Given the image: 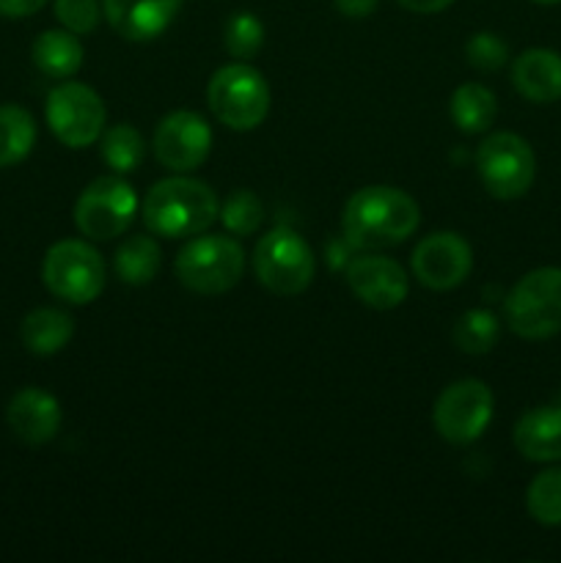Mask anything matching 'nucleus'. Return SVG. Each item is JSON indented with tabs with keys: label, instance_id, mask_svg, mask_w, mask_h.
<instances>
[{
	"label": "nucleus",
	"instance_id": "nucleus-1",
	"mask_svg": "<svg viewBox=\"0 0 561 563\" xmlns=\"http://www.w3.org/2000/svg\"><path fill=\"white\" fill-rule=\"evenodd\" d=\"M421 209L410 192L391 185L361 187L341 212V231L358 251H383L416 234Z\"/></svg>",
	"mask_w": 561,
	"mask_h": 563
},
{
	"label": "nucleus",
	"instance_id": "nucleus-2",
	"mask_svg": "<svg viewBox=\"0 0 561 563\" xmlns=\"http://www.w3.org/2000/svg\"><path fill=\"white\" fill-rule=\"evenodd\" d=\"M220 218L218 192L201 179L176 174L160 179L143 198V223L165 240L204 234Z\"/></svg>",
	"mask_w": 561,
	"mask_h": 563
},
{
	"label": "nucleus",
	"instance_id": "nucleus-3",
	"mask_svg": "<svg viewBox=\"0 0 561 563\" xmlns=\"http://www.w3.org/2000/svg\"><path fill=\"white\" fill-rule=\"evenodd\" d=\"M174 273L185 289L196 295H226L240 284L245 273V251L234 236L201 234L193 236L176 253Z\"/></svg>",
	"mask_w": 561,
	"mask_h": 563
},
{
	"label": "nucleus",
	"instance_id": "nucleus-4",
	"mask_svg": "<svg viewBox=\"0 0 561 563\" xmlns=\"http://www.w3.org/2000/svg\"><path fill=\"white\" fill-rule=\"evenodd\" d=\"M504 319L526 341L561 333V267H537L522 275L504 300Z\"/></svg>",
	"mask_w": 561,
	"mask_h": 563
},
{
	"label": "nucleus",
	"instance_id": "nucleus-5",
	"mask_svg": "<svg viewBox=\"0 0 561 563\" xmlns=\"http://www.w3.org/2000/svg\"><path fill=\"white\" fill-rule=\"evenodd\" d=\"M207 102L220 124L234 132H251L267 119L270 86L256 66L234 60L209 77Z\"/></svg>",
	"mask_w": 561,
	"mask_h": 563
},
{
	"label": "nucleus",
	"instance_id": "nucleus-6",
	"mask_svg": "<svg viewBox=\"0 0 561 563\" xmlns=\"http://www.w3.org/2000/svg\"><path fill=\"white\" fill-rule=\"evenodd\" d=\"M253 273L258 284L278 297H295L311 286L317 258L311 245L292 229H273L253 251Z\"/></svg>",
	"mask_w": 561,
	"mask_h": 563
},
{
	"label": "nucleus",
	"instance_id": "nucleus-7",
	"mask_svg": "<svg viewBox=\"0 0 561 563\" xmlns=\"http://www.w3.org/2000/svg\"><path fill=\"white\" fill-rule=\"evenodd\" d=\"M42 280L58 300L88 306L105 289V262L86 240H61L44 253Z\"/></svg>",
	"mask_w": 561,
	"mask_h": 563
},
{
	"label": "nucleus",
	"instance_id": "nucleus-8",
	"mask_svg": "<svg viewBox=\"0 0 561 563\" xmlns=\"http://www.w3.org/2000/svg\"><path fill=\"white\" fill-rule=\"evenodd\" d=\"M476 174L484 190L498 201L522 198L537 176L531 143L515 132H493L476 148Z\"/></svg>",
	"mask_w": 561,
	"mask_h": 563
},
{
	"label": "nucleus",
	"instance_id": "nucleus-9",
	"mask_svg": "<svg viewBox=\"0 0 561 563\" xmlns=\"http://www.w3.org/2000/svg\"><path fill=\"white\" fill-rule=\"evenodd\" d=\"M493 390L482 379H457L446 385L432 407V423L451 445H471L493 421Z\"/></svg>",
	"mask_w": 561,
	"mask_h": 563
},
{
	"label": "nucleus",
	"instance_id": "nucleus-10",
	"mask_svg": "<svg viewBox=\"0 0 561 563\" xmlns=\"http://www.w3.org/2000/svg\"><path fill=\"white\" fill-rule=\"evenodd\" d=\"M138 212L135 187L121 174L99 176L75 203V225L82 236L94 242H108L124 234Z\"/></svg>",
	"mask_w": 561,
	"mask_h": 563
},
{
	"label": "nucleus",
	"instance_id": "nucleus-11",
	"mask_svg": "<svg viewBox=\"0 0 561 563\" xmlns=\"http://www.w3.org/2000/svg\"><path fill=\"white\" fill-rule=\"evenodd\" d=\"M44 119L64 146L88 148L102 137L108 110L91 86L69 80L50 91Z\"/></svg>",
	"mask_w": 561,
	"mask_h": 563
},
{
	"label": "nucleus",
	"instance_id": "nucleus-12",
	"mask_svg": "<svg viewBox=\"0 0 561 563\" xmlns=\"http://www.w3.org/2000/svg\"><path fill=\"white\" fill-rule=\"evenodd\" d=\"M152 148L170 174H190L212 152V126L196 110H174L160 119Z\"/></svg>",
	"mask_w": 561,
	"mask_h": 563
},
{
	"label": "nucleus",
	"instance_id": "nucleus-13",
	"mask_svg": "<svg viewBox=\"0 0 561 563\" xmlns=\"http://www.w3.org/2000/svg\"><path fill=\"white\" fill-rule=\"evenodd\" d=\"M413 275L432 291H451L468 280L473 269V251L465 236L454 231H435L413 251Z\"/></svg>",
	"mask_w": 561,
	"mask_h": 563
},
{
	"label": "nucleus",
	"instance_id": "nucleus-14",
	"mask_svg": "<svg viewBox=\"0 0 561 563\" xmlns=\"http://www.w3.org/2000/svg\"><path fill=\"white\" fill-rule=\"evenodd\" d=\"M346 284L363 306L374 311H394L407 300L410 278L405 267L388 256L363 253L346 264Z\"/></svg>",
	"mask_w": 561,
	"mask_h": 563
},
{
	"label": "nucleus",
	"instance_id": "nucleus-15",
	"mask_svg": "<svg viewBox=\"0 0 561 563\" xmlns=\"http://www.w3.org/2000/svg\"><path fill=\"white\" fill-rule=\"evenodd\" d=\"M182 0H102V14L127 42H152L174 25Z\"/></svg>",
	"mask_w": 561,
	"mask_h": 563
},
{
	"label": "nucleus",
	"instance_id": "nucleus-16",
	"mask_svg": "<svg viewBox=\"0 0 561 563\" xmlns=\"http://www.w3.org/2000/svg\"><path fill=\"white\" fill-rule=\"evenodd\" d=\"M61 421V401L42 388H22L6 407V423L28 445L50 443L58 434Z\"/></svg>",
	"mask_w": 561,
	"mask_h": 563
},
{
	"label": "nucleus",
	"instance_id": "nucleus-17",
	"mask_svg": "<svg viewBox=\"0 0 561 563\" xmlns=\"http://www.w3.org/2000/svg\"><path fill=\"white\" fill-rule=\"evenodd\" d=\"M512 86L534 104H550L561 99V53L548 47H531L512 60Z\"/></svg>",
	"mask_w": 561,
	"mask_h": 563
},
{
	"label": "nucleus",
	"instance_id": "nucleus-18",
	"mask_svg": "<svg viewBox=\"0 0 561 563\" xmlns=\"http://www.w3.org/2000/svg\"><path fill=\"white\" fill-rule=\"evenodd\" d=\"M515 449L528 462L561 460V405H542L522 412L515 423Z\"/></svg>",
	"mask_w": 561,
	"mask_h": 563
},
{
	"label": "nucleus",
	"instance_id": "nucleus-19",
	"mask_svg": "<svg viewBox=\"0 0 561 563\" xmlns=\"http://www.w3.org/2000/svg\"><path fill=\"white\" fill-rule=\"evenodd\" d=\"M31 58L42 75L55 77V80H66L80 71L86 49L77 33L58 27V31H44L38 33L36 42L31 47Z\"/></svg>",
	"mask_w": 561,
	"mask_h": 563
},
{
	"label": "nucleus",
	"instance_id": "nucleus-20",
	"mask_svg": "<svg viewBox=\"0 0 561 563\" xmlns=\"http://www.w3.org/2000/svg\"><path fill=\"white\" fill-rule=\"evenodd\" d=\"M75 335V319L61 308H33L20 324V339L28 352L38 357L55 355Z\"/></svg>",
	"mask_w": 561,
	"mask_h": 563
},
{
	"label": "nucleus",
	"instance_id": "nucleus-21",
	"mask_svg": "<svg viewBox=\"0 0 561 563\" xmlns=\"http://www.w3.org/2000/svg\"><path fill=\"white\" fill-rule=\"evenodd\" d=\"M449 115L460 132H465V135H482L498 119V99L482 82H462L451 93Z\"/></svg>",
	"mask_w": 561,
	"mask_h": 563
},
{
	"label": "nucleus",
	"instance_id": "nucleus-22",
	"mask_svg": "<svg viewBox=\"0 0 561 563\" xmlns=\"http://www.w3.org/2000/svg\"><path fill=\"white\" fill-rule=\"evenodd\" d=\"M116 275L130 286H146L157 278L160 267H163V251H160L157 240L148 234H135L116 251L113 258Z\"/></svg>",
	"mask_w": 561,
	"mask_h": 563
},
{
	"label": "nucleus",
	"instance_id": "nucleus-23",
	"mask_svg": "<svg viewBox=\"0 0 561 563\" xmlns=\"http://www.w3.org/2000/svg\"><path fill=\"white\" fill-rule=\"evenodd\" d=\"M36 146V121L20 104H0V168L20 165Z\"/></svg>",
	"mask_w": 561,
	"mask_h": 563
},
{
	"label": "nucleus",
	"instance_id": "nucleus-24",
	"mask_svg": "<svg viewBox=\"0 0 561 563\" xmlns=\"http://www.w3.org/2000/svg\"><path fill=\"white\" fill-rule=\"evenodd\" d=\"M99 154L116 174H132L146 159V141L132 124H113L99 137Z\"/></svg>",
	"mask_w": 561,
	"mask_h": 563
},
{
	"label": "nucleus",
	"instance_id": "nucleus-25",
	"mask_svg": "<svg viewBox=\"0 0 561 563\" xmlns=\"http://www.w3.org/2000/svg\"><path fill=\"white\" fill-rule=\"evenodd\" d=\"M501 322L493 311L487 308H471L462 313L451 330V341L465 355H487L495 344H498Z\"/></svg>",
	"mask_w": 561,
	"mask_h": 563
},
{
	"label": "nucleus",
	"instance_id": "nucleus-26",
	"mask_svg": "<svg viewBox=\"0 0 561 563\" xmlns=\"http://www.w3.org/2000/svg\"><path fill=\"white\" fill-rule=\"evenodd\" d=\"M526 509L539 526L561 528V467H548L526 489Z\"/></svg>",
	"mask_w": 561,
	"mask_h": 563
},
{
	"label": "nucleus",
	"instance_id": "nucleus-27",
	"mask_svg": "<svg viewBox=\"0 0 561 563\" xmlns=\"http://www.w3.org/2000/svg\"><path fill=\"white\" fill-rule=\"evenodd\" d=\"M264 207L262 198L253 190H234L220 207V223L226 225L229 234L251 236L262 225Z\"/></svg>",
	"mask_w": 561,
	"mask_h": 563
},
{
	"label": "nucleus",
	"instance_id": "nucleus-28",
	"mask_svg": "<svg viewBox=\"0 0 561 563\" xmlns=\"http://www.w3.org/2000/svg\"><path fill=\"white\" fill-rule=\"evenodd\" d=\"M226 49L231 58H253L264 44V25L251 11H237L229 16L223 31Z\"/></svg>",
	"mask_w": 561,
	"mask_h": 563
},
{
	"label": "nucleus",
	"instance_id": "nucleus-29",
	"mask_svg": "<svg viewBox=\"0 0 561 563\" xmlns=\"http://www.w3.org/2000/svg\"><path fill=\"white\" fill-rule=\"evenodd\" d=\"M465 58L479 71H498L509 60V44L493 31H479L468 38Z\"/></svg>",
	"mask_w": 561,
	"mask_h": 563
},
{
	"label": "nucleus",
	"instance_id": "nucleus-30",
	"mask_svg": "<svg viewBox=\"0 0 561 563\" xmlns=\"http://www.w3.org/2000/svg\"><path fill=\"white\" fill-rule=\"evenodd\" d=\"M55 20L61 27L86 36V33L97 31L99 20H102V3L99 0H53Z\"/></svg>",
	"mask_w": 561,
	"mask_h": 563
},
{
	"label": "nucleus",
	"instance_id": "nucleus-31",
	"mask_svg": "<svg viewBox=\"0 0 561 563\" xmlns=\"http://www.w3.org/2000/svg\"><path fill=\"white\" fill-rule=\"evenodd\" d=\"M47 0H0V16L6 20H22V16L36 14Z\"/></svg>",
	"mask_w": 561,
	"mask_h": 563
},
{
	"label": "nucleus",
	"instance_id": "nucleus-32",
	"mask_svg": "<svg viewBox=\"0 0 561 563\" xmlns=\"http://www.w3.org/2000/svg\"><path fill=\"white\" fill-rule=\"evenodd\" d=\"M336 3V11L344 16H350V20H363V16L374 14L380 5V0H333Z\"/></svg>",
	"mask_w": 561,
	"mask_h": 563
},
{
	"label": "nucleus",
	"instance_id": "nucleus-33",
	"mask_svg": "<svg viewBox=\"0 0 561 563\" xmlns=\"http://www.w3.org/2000/svg\"><path fill=\"white\" fill-rule=\"evenodd\" d=\"M402 9L413 11V14H438V11L449 9L454 0H396Z\"/></svg>",
	"mask_w": 561,
	"mask_h": 563
},
{
	"label": "nucleus",
	"instance_id": "nucleus-34",
	"mask_svg": "<svg viewBox=\"0 0 561 563\" xmlns=\"http://www.w3.org/2000/svg\"><path fill=\"white\" fill-rule=\"evenodd\" d=\"M531 3H539V5H556V3H561V0H531Z\"/></svg>",
	"mask_w": 561,
	"mask_h": 563
}]
</instances>
